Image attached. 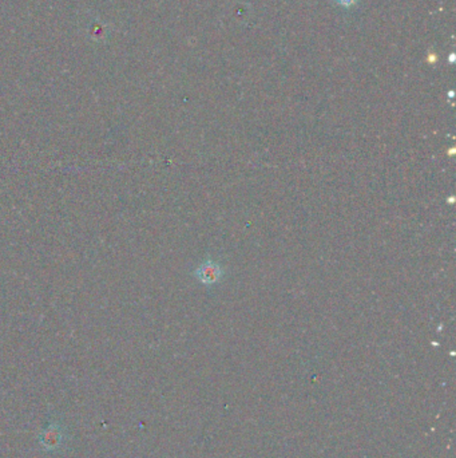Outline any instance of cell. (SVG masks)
<instances>
[{"instance_id": "obj_1", "label": "cell", "mask_w": 456, "mask_h": 458, "mask_svg": "<svg viewBox=\"0 0 456 458\" xmlns=\"http://www.w3.org/2000/svg\"><path fill=\"white\" fill-rule=\"evenodd\" d=\"M222 273H224L222 268L215 261L203 263L194 272L198 282H201L205 285H213V284L218 283L222 278Z\"/></svg>"}, {"instance_id": "obj_2", "label": "cell", "mask_w": 456, "mask_h": 458, "mask_svg": "<svg viewBox=\"0 0 456 458\" xmlns=\"http://www.w3.org/2000/svg\"><path fill=\"white\" fill-rule=\"evenodd\" d=\"M340 4H343V6H347V7H349V6H352L356 0H337Z\"/></svg>"}]
</instances>
